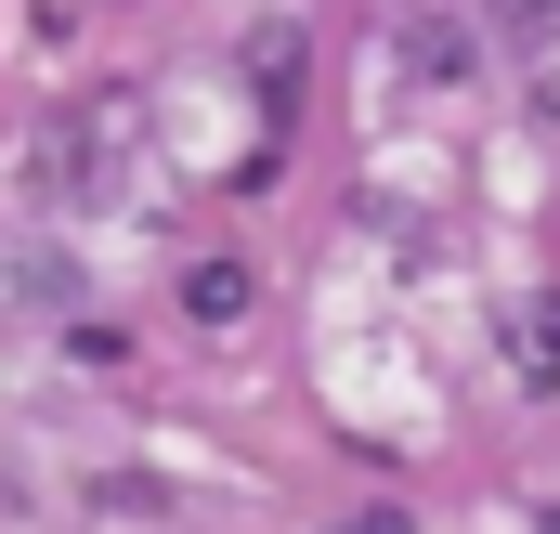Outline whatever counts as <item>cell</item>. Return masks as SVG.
I'll list each match as a JSON object with an SVG mask.
<instances>
[{"label": "cell", "instance_id": "obj_4", "mask_svg": "<svg viewBox=\"0 0 560 534\" xmlns=\"http://www.w3.org/2000/svg\"><path fill=\"white\" fill-rule=\"evenodd\" d=\"M522 13H560V0H522Z\"/></svg>", "mask_w": 560, "mask_h": 534}, {"label": "cell", "instance_id": "obj_2", "mask_svg": "<svg viewBox=\"0 0 560 534\" xmlns=\"http://www.w3.org/2000/svg\"><path fill=\"white\" fill-rule=\"evenodd\" d=\"M248 79H261V118H287V92H300V39H248Z\"/></svg>", "mask_w": 560, "mask_h": 534}, {"label": "cell", "instance_id": "obj_3", "mask_svg": "<svg viewBox=\"0 0 560 534\" xmlns=\"http://www.w3.org/2000/svg\"><path fill=\"white\" fill-rule=\"evenodd\" d=\"M522 379H535V392L560 379V300H535V326H522Z\"/></svg>", "mask_w": 560, "mask_h": 534}, {"label": "cell", "instance_id": "obj_1", "mask_svg": "<svg viewBox=\"0 0 560 534\" xmlns=\"http://www.w3.org/2000/svg\"><path fill=\"white\" fill-rule=\"evenodd\" d=\"M248 300H261V287H248V262H196V274H183V313H196V326H235Z\"/></svg>", "mask_w": 560, "mask_h": 534}, {"label": "cell", "instance_id": "obj_5", "mask_svg": "<svg viewBox=\"0 0 560 534\" xmlns=\"http://www.w3.org/2000/svg\"><path fill=\"white\" fill-rule=\"evenodd\" d=\"M352 534H392V522H352Z\"/></svg>", "mask_w": 560, "mask_h": 534}]
</instances>
